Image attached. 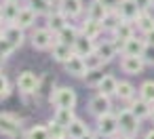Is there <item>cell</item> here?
Listing matches in <instances>:
<instances>
[{
  "mask_svg": "<svg viewBox=\"0 0 154 139\" xmlns=\"http://www.w3.org/2000/svg\"><path fill=\"white\" fill-rule=\"evenodd\" d=\"M116 116H118V128H120V135H125V137H135L137 131H139L141 118H137V116L131 112V107L120 110Z\"/></svg>",
  "mask_w": 154,
  "mask_h": 139,
  "instance_id": "1",
  "label": "cell"
},
{
  "mask_svg": "<svg viewBox=\"0 0 154 139\" xmlns=\"http://www.w3.org/2000/svg\"><path fill=\"white\" fill-rule=\"evenodd\" d=\"M76 93H74V89H70V86H59V89H55L51 95H49V101L55 105V107H74L76 105Z\"/></svg>",
  "mask_w": 154,
  "mask_h": 139,
  "instance_id": "2",
  "label": "cell"
},
{
  "mask_svg": "<svg viewBox=\"0 0 154 139\" xmlns=\"http://www.w3.org/2000/svg\"><path fill=\"white\" fill-rule=\"evenodd\" d=\"M0 135L7 137H19L21 135V122L17 116L9 112H0Z\"/></svg>",
  "mask_w": 154,
  "mask_h": 139,
  "instance_id": "3",
  "label": "cell"
},
{
  "mask_svg": "<svg viewBox=\"0 0 154 139\" xmlns=\"http://www.w3.org/2000/svg\"><path fill=\"white\" fill-rule=\"evenodd\" d=\"M55 42H57V34H55L51 28H38V30L32 34V47L38 49V51L51 49Z\"/></svg>",
  "mask_w": 154,
  "mask_h": 139,
  "instance_id": "4",
  "label": "cell"
},
{
  "mask_svg": "<svg viewBox=\"0 0 154 139\" xmlns=\"http://www.w3.org/2000/svg\"><path fill=\"white\" fill-rule=\"evenodd\" d=\"M40 76L38 74H34V72H23V74H19V78H17V89H19V93H23V95H32V93H38V89H40Z\"/></svg>",
  "mask_w": 154,
  "mask_h": 139,
  "instance_id": "5",
  "label": "cell"
},
{
  "mask_svg": "<svg viewBox=\"0 0 154 139\" xmlns=\"http://www.w3.org/2000/svg\"><path fill=\"white\" fill-rule=\"evenodd\" d=\"M120 128H118V116L108 112V114H101L97 116V133L103 135V137H112L116 135Z\"/></svg>",
  "mask_w": 154,
  "mask_h": 139,
  "instance_id": "6",
  "label": "cell"
},
{
  "mask_svg": "<svg viewBox=\"0 0 154 139\" xmlns=\"http://www.w3.org/2000/svg\"><path fill=\"white\" fill-rule=\"evenodd\" d=\"M120 68H122V72H127L129 76H137V74L143 72L146 61L141 59V55H122Z\"/></svg>",
  "mask_w": 154,
  "mask_h": 139,
  "instance_id": "7",
  "label": "cell"
},
{
  "mask_svg": "<svg viewBox=\"0 0 154 139\" xmlns=\"http://www.w3.org/2000/svg\"><path fill=\"white\" fill-rule=\"evenodd\" d=\"M66 72L70 74V76H74V78H85L87 76V72H89V68H87V63H85V57L82 55H72L66 63Z\"/></svg>",
  "mask_w": 154,
  "mask_h": 139,
  "instance_id": "8",
  "label": "cell"
},
{
  "mask_svg": "<svg viewBox=\"0 0 154 139\" xmlns=\"http://www.w3.org/2000/svg\"><path fill=\"white\" fill-rule=\"evenodd\" d=\"M112 110V103H110V97L108 95H103V93H97V95H93L91 99H89V112L97 118V116H101V114H108Z\"/></svg>",
  "mask_w": 154,
  "mask_h": 139,
  "instance_id": "9",
  "label": "cell"
},
{
  "mask_svg": "<svg viewBox=\"0 0 154 139\" xmlns=\"http://www.w3.org/2000/svg\"><path fill=\"white\" fill-rule=\"evenodd\" d=\"M131 36H133V26H131V21H127V19H120L118 26L112 30V38H114V42L118 44V49H120L122 42L129 40Z\"/></svg>",
  "mask_w": 154,
  "mask_h": 139,
  "instance_id": "10",
  "label": "cell"
},
{
  "mask_svg": "<svg viewBox=\"0 0 154 139\" xmlns=\"http://www.w3.org/2000/svg\"><path fill=\"white\" fill-rule=\"evenodd\" d=\"M110 9L101 2V0H93V2L87 5V19H93V21H99L103 23V19L108 17Z\"/></svg>",
  "mask_w": 154,
  "mask_h": 139,
  "instance_id": "11",
  "label": "cell"
},
{
  "mask_svg": "<svg viewBox=\"0 0 154 139\" xmlns=\"http://www.w3.org/2000/svg\"><path fill=\"white\" fill-rule=\"evenodd\" d=\"M2 36L9 38V42H11L15 49H19V47L23 44V40H26L23 28H19L17 23H5V34H2Z\"/></svg>",
  "mask_w": 154,
  "mask_h": 139,
  "instance_id": "12",
  "label": "cell"
},
{
  "mask_svg": "<svg viewBox=\"0 0 154 139\" xmlns=\"http://www.w3.org/2000/svg\"><path fill=\"white\" fill-rule=\"evenodd\" d=\"M57 9L68 17V19H74L82 13V0H59L57 2Z\"/></svg>",
  "mask_w": 154,
  "mask_h": 139,
  "instance_id": "13",
  "label": "cell"
},
{
  "mask_svg": "<svg viewBox=\"0 0 154 139\" xmlns=\"http://www.w3.org/2000/svg\"><path fill=\"white\" fill-rule=\"evenodd\" d=\"M95 47H97L95 38H91V36H87V34H78L76 42H74V53L85 57V55L93 53V51H95Z\"/></svg>",
  "mask_w": 154,
  "mask_h": 139,
  "instance_id": "14",
  "label": "cell"
},
{
  "mask_svg": "<svg viewBox=\"0 0 154 139\" xmlns=\"http://www.w3.org/2000/svg\"><path fill=\"white\" fill-rule=\"evenodd\" d=\"M118 13H120V17L127 19V21H137L141 9H139V5L135 2V0H122L120 7H118Z\"/></svg>",
  "mask_w": 154,
  "mask_h": 139,
  "instance_id": "15",
  "label": "cell"
},
{
  "mask_svg": "<svg viewBox=\"0 0 154 139\" xmlns=\"http://www.w3.org/2000/svg\"><path fill=\"white\" fill-rule=\"evenodd\" d=\"M143 47H146V40H143V38L131 36L129 40L122 42L120 51H122V55H141V53H143Z\"/></svg>",
  "mask_w": 154,
  "mask_h": 139,
  "instance_id": "16",
  "label": "cell"
},
{
  "mask_svg": "<svg viewBox=\"0 0 154 139\" xmlns=\"http://www.w3.org/2000/svg\"><path fill=\"white\" fill-rule=\"evenodd\" d=\"M51 53H53V59H55V61L66 63V61L74 55V47H72V44H66V42H55V44L51 47Z\"/></svg>",
  "mask_w": 154,
  "mask_h": 139,
  "instance_id": "17",
  "label": "cell"
},
{
  "mask_svg": "<svg viewBox=\"0 0 154 139\" xmlns=\"http://www.w3.org/2000/svg\"><path fill=\"white\" fill-rule=\"evenodd\" d=\"M36 17H38V13L32 9V7H28V5H23L21 7V11H19V15H17V19H15V23L19 26V28H30L34 21H36Z\"/></svg>",
  "mask_w": 154,
  "mask_h": 139,
  "instance_id": "18",
  "label": "cell"
},
{
  "mask_svg": "<svg viewBox=\"0 0 154 139\" xmlns=\"http://www.w3.org/2000/svg\"><path fill=\"white\" fill-rule=\"evenodd\" d=\"M87 135H91V131H89V126H87L80 118H74V120L68 124V137H72V139H82V137H87Z\"/></svg>",
  "mask_w": 154,
  "mask_h": 139,
  "instance_id": "19",
  "label": "cell"
},
{
  "mask_svg": "<svg viewBox=\"0 0 154 139\" xmlns=\"http://www.w3.org/2000/svg\"><path fill=\"white\" fill-rule=\"evenodd\" d=\"M2 11H5V23H15L21 7L19 0H2Z\"/></svg>",
  "mask_w": 154,
  "mask_h": 139,
  "instance_id": "20",
  "label": "cell"
},
{
  "mask_svg": "<svg viewBox=\"0 0 154 139\" xmlns=\"http://www.w3.org/2000/svg\"><path fill=\"white\" fill-rule=\"evenodd\" d=\"M66 26H68V17H66L59 9H57L55 13H49V15H47V28H51L55 34H57L59 30H63Z\"/></svg>",
  "mask_w": 154,
  "mask_h": 139,
  "instance_id": "21",
  "label": "cell"
},
{
  "mask_svg": "<svg viewBox=\"0 0 154 139\" xmlns=\"http://www.w3.org/2000/svg\"><path fill=\"white\" fill-rule=\"evenodd\" d=\"M95 51H97V53L103 57V61L108 63V61L114 59V55L118 53V44H116L114 40H103V42H97Z\"/></svg>",
  "mask_w": 154,
  "mask_h": 139,
  "instance_id": "22",
  "label": "cell"
},
{
  "mask_svg": "<svg viewBox=\"0 0 154 139\" xmlns=\"http://www.w3.org/2000/svg\"><path fill=\"white\" fill-rule=\"evenodd\" d=\"M116 89H118V80H116L114 76H110V74H106V76L99 80V84H97V91L103 93V95H108V97L116 95Z\"/></svg>",
  "mask_w": 154,
  "mask_h": 139,
  "instance_id": "23",
  "label": "cell"
},
{
  "mask_svg": "<svg viewBox=\"0 0 154 139\" xmlns=\"http://www.w3.org/2000/svg\"><path fill=\"white\" fill-rule=\"evenodd\" d=\"M129 107H131V112H133V114H135L137 118H141V120H143V118H150V110H152V103H148L146 99H141V97H139V99H137V101H133V103H131Z\"/></svg>",
  "mask_w": 154,
  "mask_h": 139,
  "instance_id": "24",
  "label": "cell"
},
{
  "mask_svg": "<svg viewBox=\"0 0 154 139\" xmlns=\"http://www.w3.org/2000/svg\"><path fill=\"white\" fill-rule=\"evenodd\" d=\"M78 34H80V32H78L74 26H66L63 30H59V32H57V42H66V44H72V47H74V42H76Z\"/></svg>",
  "mask_w": 154,
  "mask_h": 139,
  "instance_id": "25",
  "label": "cell"
},
{
  "mask_svg": "<svg viewBox=\"0 0 154 139\" xmlns=\"http://www.w3.org/2000/svg\"><path fill=\"white\" fill-rule=\"evenodd\" d=\"M74 118H76V116H74V107H55V116H53L55 122L68 126Z\"/></svg>",
  "mask_w": 154,
  "mask_h": 139,
  "instance_id": "26",
  "label": "cell"
},
{
  "mask_svg": "<svg viewBox=\"0 0 154 139\" xmlns=\"http://www.w3.org/2000/svg\"><path fill=\"white\" fill-rule=\"evenodd\" d=\"M101 30H103V23H99V21L87 19V21L82 23V34H87V36H91V38H97V36L101 34Z\"/></svg>",
  "mask_w": 154,
  "mask_h": 139,
  "instance_id": "27",
  "label": "cell"
},
{
  "mask_svg": "<svg viewBox=\"0 0 154 139\" xmlns=\"http://www.w3.org/2000/svg\"><path fill=\"white\" fill-rule=\"evenodd\" d=\"M137 28H139L143 34L150 32V30H154V17H152L148 11H141L139 17H137Z\"/></svg>",
  "mask_w": 154,
  "mask_h": 139,
  "instance_id": "28",
  "label": "cell"
},
{
  "mask_svg": "<svg viewBox=\"0 0 154 139\" xmlns=\"http://www.w3.org/2000/svg\"><path fill=\"white\" fill-rule=\"evenodd\" d=\"M28 7H32L38 15H49L51 13V0H28V2H26Z\"/></svg>",
  "mask_w": 154,
  "mask_h": 139,
  "instance_id": "29",
  "label": "cell"
},
{
  "mask_svg": "<svg viewBox=\"0 0 154 139\" xmlns=\"http://www.w3.org/2000/svg\"><path fill=\"white\" fill-rule=\"evenodd\" d=\"M133 95H135V86L131 84V82H127V80H122V82H118V89H116V97H120V99H133Z\"/></svg>",
  "mask_w": 154,
  "mask_h": 139,
  "instance_id": "30",
  "label": "cell"
},
{
  "mask_svg": "<svg viewBox=\"0 0 154 139\" xmlns=\"http://www.w3.org/2000/svg\"><path fill=\"white\" fill-rule=\"evenodd\" d=\"M85 63H87V68L89 70H99V68H103V57L97 53V51H93V53H89V55H85Z\"/></svg>",
  "mask_w": 154,
  "mask_h": 139,
  "instance_id": "31",
  "label": "cell"
},
{
  "mask_svg": "<svg viewBox=\"0 0 154 139\" xmlns=\"http://www.w3.org/2000/svg\"><path fill=\"white\" fill-rule=\"evenodd\" d=\"M139 97L146 99L148 103H154V80H146L139 86Z\"/></svg>",
  "mask_w": 154,
  "mask_h": 139,
  "instance_id": "32",
  "label": "cell"
},
{
  "mask_svg": "<svg viewBox=\"0 0 154 139\" xmlns=\"http://www.w3.org/2000/svg\"><path fill=\"white\" fill-rule=\"evenodd\" d=\"M26 137H30V139H45V137H49V126H45V124H36V126H32L30 131H26L23 133Z\"/></svg>",
  "mask_w": 154,
  "mask_h": 139,
  "instance_id": "33",
  "label": "cell"
},
{
  "mask_svg": "<svg viewBox=\"0 0 154 139\" xmlns=\"http://www.w3.org/2000/svg\"><path fill=\"white\" fill-rule=\"evenodd\" d=\"M47 126H49V137H68V126H63L55 120H51Z\"/></svg>",
  "mask_w": 154,
  "mask_h": 139,
  "instance_id": "34",
  "label": "cell"
},
{
  "mask_svg": "<svg viewBox=\"0 0 154 139\" xmlns=\"http://www.w3.org/2000/svg\"><path fill=\"white\" fill-rule=\"evenodd\" d=\"M15 51V47L9 42V38H5V36H0V59H7V57H11V53Z\"/></svg>",
  "mask_w": 154,
  "mask_h": 139,
  "instance_id": "35",
  "label": "cell"
},
{
  "mask_svg": "<svg viewBox=\"0 0 154 139\" xmlns=\"http://www.w3.org/2000/svg\"><path fill=\"white\" fill-rule=\"evenodd\" d=\"M103 76H106V74H103V72H101V68H99V70H89L85 78H87V82H89V84H95V86H97V84H99V80H101Z\"/></svg>",
  "mask_w": 154,
  "mask_h": 139,
  "instance_id": "36",
  "label": "cell"
},
{
  "mask_svg": "<svg viewBox=\"0 0 154 139\" xmlns=\"http://www.w3.org/2000/svg\"><path fill=\"white\" fill-rule=\"evenodd\" d=\"M141 59L146 61V65H154V44H148L143 47V53H141Z\"/></svg>",
  "mask_w": 154,
  "mask_h": 139,
  "instance_id": "37",
  "label": "cell"
},
{
  "mask_svg": "<svg viewBox=\"0 0 154 139\" xmlns=\"http://www.w3.org/2000/svg\"><path fill=\"white\" fill-rule=\"evenodd\" d=\"M11 93V86H9V78L0 72V97H9Z\"/></svg>",
  "mask_w": 154,
  "mask_h": 139,
  "instance_id": "38",
  "label": "cell"
},
{
  "mask_svg": "<svg viewBox=\"0 0 154 139\" xmlns=\"http://www.w3.org/2000/svg\"><path fill=\"white\" fill-rule=\"evenodd\" d=\"M101 2L110 9V11H118V7H120V2L122 0H101Z\"/></svg>",
  "mask_w": 154,
  "mask_h": 139,
  "instance_id": "39",
  "label": "cell"
},
{
  "mask_svg": "<svg viewBox=\"0 0 154 139\" xmlns=\"http://www.w3.org/2000/svg\"><path fill=\"white\" fill-rule=\"evenodd\" d=\"M135 2L139 5L141 11H150V9L154 7V0H135Z\"/></svg>",
  "mask_w": 154,
  "mask_h": 139,
  "instance_id": "40",
  "label": "cell"
},
{
  "mask_svg": "<svg viewBox=\"0 0 154 139\" xmlns=\"http://www.w3.org/2000/svg\"><path fill=\"white\" fill-rule=\"evenodd\" d=\"M143 40H146L148 44H154V30H150V32H146V34H143Z\"/></svg>",
  "mask_w": 154,
  "mask_h": 139,
  "instance_id": "41",
  "label": "cell"
},
{
  "mask_svg": "<svg viewBox=\"0 0 154 139\" xmlns=\"http://www.w3.org/2000/svg\"><path fill=\"white\" fill-rule=\"evenodd\" d=\"M0 23H5V11H2V5H0Z\"/></svg>",
  "mask_w": 154,
  "mask_h": 139,
  "instance_id": "42",
  "label": "cell"
},
{
  "mask_svg": "<svg viewBox=\"0 0 154 139\" xmlns=\"http://www.w3.org/2000/svg\"><path fill=\"white\" fill-rule=\"evenodd\" d=\"M146 137H148V139H154V128H152V131H148V133H146Z\"/></svg>",
  "mask_w": 154,
  "mask_h": 139,
  "instance_id": "43",
  "label": "cell"
},
{
  "mask_svg": "<svg viewBox=\"0 0 154 139\" xmlns=\"http://www.w3.org/2000/svg\"><path fill=\"white\" fill-rule=\"evenodd\" d=\"M150 118H152V122H154V103H152V110H150Z\"/></svg>",
  "mask_w": 154,
  "mask_h": 139,
  "instance_id": "44",
  "label": "cell"
},
{
  "mask_svg": "<svg viewBox=\"0 0 154 139\" xmlns=\"http://www.w3.org/2000/svg\"><path fill=\"white\" fill-rule=\"evenodd\" d=\"M51 2H53V0H51Z\"/></svg>",
  "mask_w": 154,
  "mask_h": 139,
  "instance_id": "45",
  "label": "cell"
}]
</instances>
